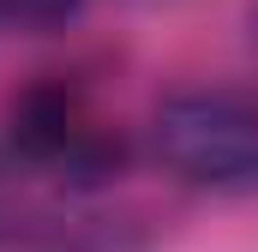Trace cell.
Wrapping results in <instances>:
<instances>
[{
	"mask_svg": "<svg viewBox=\"0 0 258 252\" xmlns=\"http://www.w3.org/2000/svg\"><path fill=\"white\" fill-rule=\"evenodd\" d=\"M150 144L186 186H258V102L234 90H186L156 108Z\"/></svg>",
	"mask_w": 258,
	"mask_h": 252,
	"instance_id": "obj_1",
	"label": "cell"
},
{
	"mask_svg": "<svg viewBox=\"0 0 258 252\" xmlns=\"http://www.w3.org/2000/svg\"><path fill=\"white\" fill-rule=\"evenodd\" d=\"M12 138L30 150V156H66L84 126H78V102L66 90H30L18 108H12Z\"/></svg>",
	"mask_w": 258,
	"mask_h": 252,
	"instance_id": "obj_2",
	"label": "cell"
},
{
	"mask_svg": "<svg viewBox=\"0 0 258 252\" xmlns=\"http://www.w3.org/2000/svg\"><path fill=\"white\" fill-rule=\"evenodd\" d=\"M84 0H0V18L18 24V30H54L78 12Z\"/></svg>",
	"mask_w": 258,
	"mask_h": 252,
	"instance_id": "obj_3",
	"label": "cell"
}]
</instances>
